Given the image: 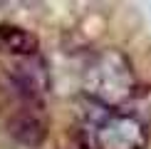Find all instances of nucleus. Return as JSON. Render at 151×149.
<instances>
[{
	"instance_id": "obj_4",
	"label": "nucleus",
	"mask_w": 151,
	"mask_h": 149,
	"mask_svg": "<svg viewBox=\"0 0 151 149\" xmlns=\"http://www.w3.org/2000/svg\"><path fill=\"white\" fill-rule=\"evenodd\" d=\"M10 134L25 147H40L47 139V117L40 102H25L10 119Z\"/></svg>"
},
{
	"instance_id": "obj_6",
	"label": "nucleus",
	"mask_w": 151,
	"mask_h": 149,
	"mask_svg": "<svg viewBox=\"0 0 151 149\" xmlns=\"http://www.w3.org/2000/svg\"><path fill=\"white\" fill-rule=\"evenodd\" d=\"M119 112H127L134 119H139L144 127H151V87H136V92L129 97V102L124 104Z\"/></svg>"
},
{
	"instance_id": "obj_2",
	"label": "nucleus",
	"mask_w": 151,
	"mask_h": 149,
	"mask_svg": "<svg viewBox=\"0 0 151 149\" xmlns=\"http://www.w3.org/2000/svg\"><path fill=\"white\" fill-rule=\"evenodd\" d=\"M89 149H144L149 129L127 112L106 109L94 122H87Z\"/></svg>"
},
{
	"instance_id": "obj_3",
	"label": "nucleus",
	"mask_w": 151,
	"mask_h": 149,
	"mask_svg": "<svg viewBox=\"0 0 151 149\" xmlns=\"http://www.w3.org/2000/svg\"><path fill=\"white\" fill-rule=\"evenodd\" d=\"M10 77L22 102H40L50 90V72L42 57H22L10 67Z\"/></svg>"
},
{
	"instance_id": "obj_1",
	"label": "nucleus",
	"mask_w": 151,
	"mask_h": 149,
	"mask_svg": "<svg viewBox=\"0 0 151 149\" xmlns=\"http://www.w3.org/2000/svg\"><path fill=\"white\" fill-rule=\"evenodd\" d=\"M136 87L134 67L122 50H102L84 67V95L109 109H122Z\"/></svg>"
},
{
	"instance_id": "obj_5",
	"label": "nucleus",
	"mask_w": 151,
	"mask_h": 149,
	"mask_svg": "<svg viewBox=\"0 0 151 149\" xmlns=\"http://www.w3.org/2000/svg\"><path fill=\"white\" fill-rule=\"evenodd\" d=\"M37 50H40V40L32 33H27L20 25H10V22L0 25V52L15 55L17 60H22V57H35Z\"/></svg>"
}]
</instances>
